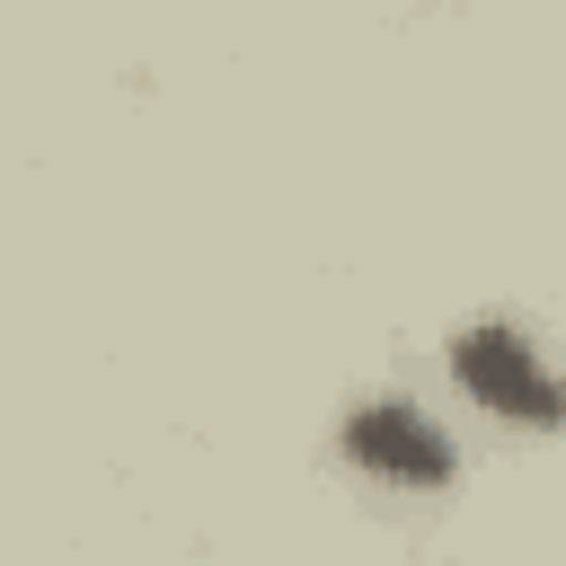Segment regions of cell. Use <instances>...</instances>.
<instances>
[{
	"mask_svg": "<svg viewBox=\"0 0 566 566\" xmlns=\"http://www.w3.org/2000/svg\"><path fill=\"white\" fill-rule=\"evenodd\" d=\"M451 363H460L469 398L495 407V416H513V424H557V416H566V380H557L548 354H531L513 327H469Z\"/></svg>",
	"mask_w": 566,
	"mask_h": 566,
	"instance_id": "6da1fadb",
	"label": "cell"
},
{
	"mask_svg": "<svg viewBox=\"0 0 566 566\" xmlns=\"http://www.w3.org/2000/svg\"><path fill=\"white\" fill-rule=\"evenodd\" d=\"M345 442H354V460L371 469V478H389V486H442L451 478V442L416 416V407H363L354 424H345Z\"/></svg>",
	"mask_w": 566,
	"mask_h": 566,
	"instance_id": "7a4b0ae2",
	"label": "cell"
}]
</instances>
